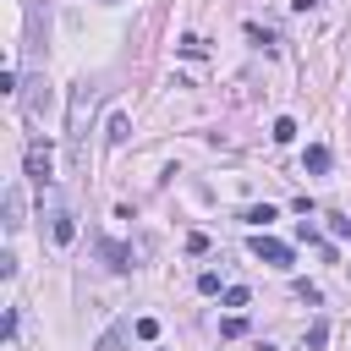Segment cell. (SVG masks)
I'll return each mask as SVG.
<instances>
[{"instance_id": "6da1fadb", "label": "cell", "mask_w": 351, "mask_h": 351, "mask_svg": "<svg viewBox=\"0 0 351 351\" xmlns=\"http://www.w3.org/2000/svg\"><path fill=\"white\" fill-rule=\"evenodd\" d=\"M88 110H93V88L88 82H77L71 88V132H66V159H71V170H82L88 165V148H82V132H88Z\"/></svg>"}, {"instance_id": "7a4b0ae2", "label": "cell", "mask_w": 351, "mask_h": 351, "mask_svg": "<svg viewBox=\"0 0 351 351\" xmlns=\"http://www.w3.org/2000/svg\"><path fill=\"white\" fill-rule=\"evenodd\" d=\"M16 99H22V115H27L33 126H44V115H49V82H44V71H27Z\"/></svg>"}, {"instance_id": "3957f363", "label": "cell", "mask_w": 351, "mask_h": 351, "mask_svg": "<svg viewBox=\"0 0 351 351\" xmlns=\"http://www.w3.org/2000/svg\"><path fill=\"white\" fill-rule=\"evenodd\" d=\"M49 241L55 247H71L77 241V219H71V208H66L60 192H49Z\"/></svg>"}, {"instance_id": "277c9868", "label": "cell", "mask_w": 351, "mask_h": 351, "mask_svg": "<svg viewBox=\"0 0 351 351\" xmlns=\"http://www.w3.org/2000/svg\"><path fill=\"white\" fill-rule=\"evenodd\" d=\"M252 258H263L269 269H291V258H296V252H291L285 241H274V236H263V230H258V236H252Z\"/></svg>"}, {"instance_id": "5b68a950", "label": "cell", "mask_w": 351, "mask_h": 351, "mask_svg": "<svg viewBox=\"0 0 351 351\" xmlns=\"http://www.w3.org/2000/svg\"><path fill=\"white\" fill-rule=\"evenodd\" d=\"M22 165H27V176L44 186L49 176H55V154H49V143H27V154H22Z\"/></svg>"}, {"instance_id": "8992f818", "label": "cell", "mask_w": 351, "mask_h": 351, "mask_svg": "<svg viewBox=\"0 0 351 351\" xmlns=\"http://www.w3.org/2000/svg\"><path fill=\"white\" fill-rule=\"evenodd\" d=\"M0 208H5V230H22V225H27V219H22V214H27V208H22V186H5Z\"/></svg>"}, {"instance_id": "52a82bcc", "label": "cell", "mask_w": 351, "mask_h": 351, "mask_svg": "<svg viewBox=\"0 0 351 351\" xmlns=\"http://www.w3.org/2000/svg\"><path fill=\"white\" fill-rule=\"evenodd\" d=\"M99 258H104L110 269H132V252H126L121 241H99Z\"/></svg>"}, {"instance_id": "ba28073f", "label": "cell", "mask_w": 351, "mask_h": 351, "mask_svg": "<svg viewBox=\"0 0 351 351\" xmlns=\"http://www.w3.org/2000/svg\"><path fill=\"white\" fill-rule=\"evenodd\" d=\"M302 170H313V176H324V170H329V148H324V143H313V148L302 154Z\"/></svg>"}, {"instance_id": "9c48e42d", "label": "cell", "mask_w": 351, "mask_h": 351, "mask_svg": "<svg viewBox=\"0 0 351 351\" xmlns=\"http://www.w3.org/2000/svg\"><path fill=\"white\" fill-rule=\"evenodd\" d=\"M126 137H132V121H126V110H115L110 115V148H121Z\"/></svg>"}, {"instance_id": "30bf717a", "label": "cell", "mask_w": 351, "mask_h": 351, "mask_svg": "<svg viewBox=\"0 0 351 351\" xmlns=\"http://www.w3.org/2000/svg\"><path fill=\"white\" fill-rule=\"evenodd\" d=\"M241 219L247 225H269L274 219V203H252V208H241Z\"/></svg>"}, {"instance_id": "8fae6325", "label": "cell", "mask_w": 351, "mask_h": 351, "mask_svg": "<svg viewBox=\"0 0 351 351\" xmlns=\"http://www.w3.org/2000/svg\"><path fill=\"white\" fill-rule=\"evenodd\" d=\"M269 137H274V143H291V137H296V121H291V115H280V121L269 126Z\"/></svg>"}, {"instance_id": "7c38bea8", "label": "cell", "mask_w": 351, "mask_h": 351, "mask_svg": "<svg viewBox=\"0 0 351 351\" xmlns=\"http://www.w3.org/2000/svg\"><path fill=\"white\" fill-rule=\"evenodd\" d=\"M219 335H225V340H241V335H247V318H241V313H230V318L219 324Z\"/></svg>"}, {"instance_id": "4fadbf2b", "label": "cell", "mask_w": 351, "mask_h": 351, "mask_svg": "<svg viewBox=\"0 0 351 351\" xmlns=\"http://www.w3.org/2000/svg\"><path fill=\"white\" fill-rule=\"evenodd\" d=\"M324 340H329V324H324V318H318V324H313V329H307V351H324Z\"/></svg>"}, {"instance_id": "5bb4252c", "label": "cell", "mask_w": 351, "mask_h": 351, "mask_svg": "<svg viewBox=\"0 0 351 351\" xmlns=\"http://www.w3.org/2000/svg\"><path fill=\"white\" fill-rule=\"evenodd\" d=\"M197 291H203V296H219V274L203 269V274H197Z\"/></svg>"}, {"instance_id": "9a60e30c", "label": "cell", "mask_w": 351, "mask_h": 351, "mask_svg": "<svg viewBox=\"0 0 351 351\" xmlns=\"http://www.w3.org/2000/svg\"><path fill=\"white\" fill-rule=\"evenodd\" d=\"M296 296H302V302H313V307H318V302H324V291H318V285H313V280H296Z\"/></svg>"}, {"instance_id": "2e32d148", "label": "cell", "mask_w": 351, "mask_h": 351, "mask_svg": "<svg viewBox=\"0 0 351 351\" xmlns=\"http://www.w3.org/2000/svg\"><path fill=\"white\" fill-rule=\"evenodd\" d=\"M132 329H137V340H159V318H137Z\"/></svg>"}, {"instance_id": "e0dca14e", "label": "cell", "mask_w": 351, "mask_h": 351, "mask_svg": "<svg viewBox=\"0 0 351 351\" xmlns=\"http://www.w3.org/2000/svg\"><path fill=\"white\" fill-rule=\"evenodd\" d=\"M247 38H252V44H263V49H274V33H269V27H258V22L247 27Z\"/></svg>"}, {"instance_id": "ac0fdd59", "label": "cell", "mask_w": 351, "mask_h": 351, "mask_svg": "<svg viewBox=\"0 0 351 351\" xmlns=\"http://www.w3.org/2000/svg\"><path fill=\"white\" fill-rule=\"evenodd\" d=\"M186 252H192V258H203V252H208V236H203V230H192V236H186Z\"/></svg>"}, {"instance_id": "d6986e66", "label": "cell", "mask_w": 351, "mask_h": 351, "mask_svg": "<svg viewBox=\"0 0 351 351\" xmlns=\"http://www.w3.org/2000/svg\"><path fill=\"white\" fill-rule=\"evenodd\" d=\"M181 55H192V60H197V55H203V38H197V33H186V38H181Z\"/></svg>"}, {"instance_id": "ffe728a7", "label": "cell", "mask_w": 351, "mask_h": 351, "mask_svg": "<svg viewBox=\"0 0 351 351\" xmlns=\"http://www.w3.org/2000/svg\"><path fill=\"white\" fill-rule=\"evenodd\" d=\"M225 307H247V285H230L225 291Z\"/></svg>"}, {"instance_id": "44dd1931", "label": "cell", "mask_w": 351, "mask_h": 351, "mask_svg": "<svg viewBox=\"0 0 351 351\" xmlns=\"http://www.w3.org/2000/svg\"><path fill=\"white\" fill-rule=\"evenodd\" d=\"M329 230H335V236H351V219H346V214H335V219H329Z\"/></svg>"}, {"instance_id": "7402d4cb", "label": "cell", "mask_w": 351, "mask_h": 351, "mask_svg": "<svg viewBox=\"0 0 351 351\" xmlns=\"http://www.w3.org/2000/svg\"><path fill=\"white\" fill-rule=\"evenodd\" d=\"M115 346H121V329H110V335L99 340V351H115Z\"/></svg>"}, {"instance_id": "603a6c76", "label": "cell", "mask_w": 351, "mask_h": 351, "mask_svg": "<svg viewBox=\"0 0 351 351\" xmlns=\"http://www.w3.org/2000/svg\"><path fill=\"white\" fill-rule=\"evenodd\" d=\"M291 5H296V11H313V5H318V0H291Z\"/></svg>"}]
</instances>
